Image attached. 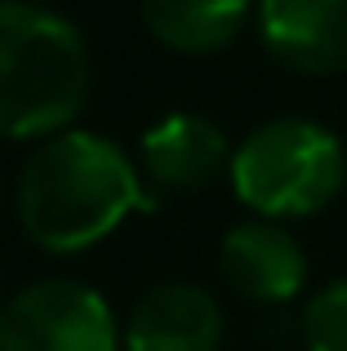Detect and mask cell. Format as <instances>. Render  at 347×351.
<instances>
[{
	"mask_svg": "<svg viewBox=\"0 0 347 351\" xmlns=\"http://www.w3.org/2000/svg\"><path fill=\"white\" fill-rule=\"evenodd\" d=\"M156 209L143 169L94 129H62L27 160L18 178V223L49 254H80L134 214Z\"/></svg>",
	"mask_w": 347,
	"mask_h": 351,
	"instance_id": "obj_1",
	"label": "cell"
},
{
	"mask_svg": "<svg viewBox=\"0 0 347 351\" xmlns=\"http://www.w3.org/2000/svg\"><path fill=\"white\" fill-rule=\"evenodd\" d=\"M89 103V49L62 14L0 0V138H45Z\"/></svg>",
	"mask_w": 347,
	"mask_h": 351,
	"instance_id": "obj_2",
	"label": "cell"
},
{
	"mask_svg": "<svg viewBox=\"0 0 347 351\" xmlns=\"http://www.w3.org/2000/svg\"><path fill=\"white\" fill-rule=\"evenodd\" d=\"M232 191L259 218L321 214L343 191V143L316 120L280 116L259 125L232 152Z\"/></svg>",
	"mask_w": 347,
	"mask_h": 351,
	"instance_id": "obj_3",
	"label": "cell"
},
{
	"mask_svg": "<svg viewBox=\"0 0 347 351\" xmlns=\"http://www.w3.org/2000/svg\"><path fill=\"white\" fill-rule=\"evenodd\" d=\"M0 351H116V320L80 280H36L0 307Z\"/></svg>",
	"mask_w": 347,
	"mask_h": 351,
	"instance_id": "obj_4",
	"label": "cell"
},
{
	"mask_svg": "<svg viewBox=\"0 0 347 351\" xmlns=\"http://www.w3.org/2000/svg\"><path fill=\"white\" fill-rule=\"evenodd\" d=\"M259 36L289 71H347V0H259Z\"/></svg>",
	"mask_w": 347,
	"mask_h": 351,
	"instance_id": "obj_5",
	"label": "cell"
},
{
	"mask_svg": "<svg viewBox=\"0 0 347 351\" xmlns=\"http://www.w3.org/2000/svg\"><path fill=\"white\" fill-rule=\"evenodd\" d=\"M218 267L241 298L289 302L307 285V254L280 223H236L218 245Z\"/></svg>",
	"mask_w": 347,
	"mask_h": 351,
	"instance_id": "obj_6",
	"label": "cell"
},
{
	"mask_svg": "<svg viewBox=\"0 0 347 351\" xmlns=\"http://www.w3.org/2000/svg\"><path fill=\"white\" fill-rule=\"evenodd\" d=\"M223 307L200 285H160L143 293L125 325L130 351H218L223 347Z\"/></svg>",
	"mask_w": 347,
	"mask_h": 351,
	"instance_id": "obj_7",
	"label": "cell"
},
{
	"mask_svg": "<svg viewBox=\"0 0 347 351\" xmlns=\"http://www.w3.org/2000/svg\"><path fill=\"white\" fill-rule=\"evenodd\" d=\"M232 169L223 125L196 112H174L143 134V173L165 191H196Z\"/></svg>",
	"mask_w": 347,
	"mask_h": 351,
	"instance_id": "obj_8",
	"label": "cell"
},
{
	"mask_svg": "<svg viewBox=\"0 0 347 351\" xmlns=\"http://www.w3.org/2000/svg\"><path fill=\"white\" fill-rule=\"evenodd\" d=\"M254 0H143V23L174 53H218L245 32Z\"/></svg>",
	"mask_w": 347,
	"mask_h": 351,
	"instance_id": "obj_9",
	"label": "cell"
},
{
	"mask_svg": "<svg viewBox=\"0 0 347 351\" xmlns=\"http://www.w3.org/2000/svg\"><path fill=\"white\" fill-rule=\"evenodd\" d=\"M307 351H347V280H334L303 307Z\"/></svg>",
	"mask_w": 347,
	"mask_h": 351,
	"instance_id": "obj_10",
	"label": "cell"
}]
</instances>
